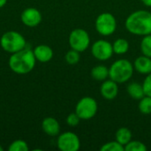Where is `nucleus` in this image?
Returning <instances> with one entry per match:
<instances>
[{"mask_svg":"<svg viewBox=\"0 0 151 151\" xmlns=\"http://www.w3.org/2000/svg\"><path fill=\"white\" fill-rule=\"evenodd\" d=\"M134 71L142 75H148L151 73V58L142 55L135 58L133 63Z\"/></svg>","mask_w":151,"mask_h":151,"instance_id":"ddd939ff","label":"nucleus"},{"mask_svg":"<svg viewBox=\"0 0 151 151\" xmlns=\"http://www.w3.org/2000/svg\"><path fill=\"white\" fill-rule=\"evenodd\" d=\"M2 49L11 54L26 48L27 42L22 35L16 31H7L0 38Z\"/></svg>","mask_w":151,"mask_h":151,"instance_id":"20e7f679","label":"nucleus"},{"mask_svg":"<svg viewBox=\"0 0 151 151\" xmlns=\"http://www.w3.org/2000/svg\"><path fill=\"white\" fill-rule=\"evenodd\" d=\"M138 108L140 112L144 115L151 114V96L145 95L142 99H140Z\"/></svg>","mask_w":151,"mask_h":151,"instance_id":"6ab92c4d","label":"nucleus"},{"mask_svg":"<svg viewBox=\"0 0 151 151\" xmlns=\"http://www.w3.org/2000/svg\"><path fill=\"white\" fill-rule=\"evenodd\" d=\"M98 111L96 100L91 96H84L80 99L75 106V112L81 120H89L93 119Z\"/></svg>","mask_w":151,"mask_h":151,"instance_id":"423d86ee","label":"nucleus"},{"mask_svg":"<svg viewBox=\"0 0 151 151\" xmlns=\"http://www.w3.org/2000/svg\"><path fill=\"white\" fill-rule=\"evenodd\" d=\"M91 77L96 81L103 82L109 79V68L104 65H97L91 69Z\"/></svg>","mask_w":151,"mask_h":151,"instance_id":"dca6fc26","label":"nucleus"},{"mask_svg":"<svg viewBox=\"0 0 151 151\" xmlns=\"http://www.w3.org/2000/svg\"><path fill=\"white\" fill-rule=\"evenodd\" d=\"M42 128L46 134L52 136V137L58 136L60 133V125L58 121L52 117L45 118L42 120Z\"/></svg>","mask_w":151,"mask_h":151,"instance_id":"4468645a","label":"nucleus"},{"mask_svg":"<svg viewBox=\"0 0 151 151\" xmlns=\"http://www.w3.org/2000/svg\"><path fill=\"white\" fill-rule=\"evenodd\" d=\"M35 62L36 59L33 50L24 48L12 54L9 58V67L17 74H26L35 68Z\"/></svg>","mask_w":151,"mask_h":151,"instance_id":"f03ea898","label":"nucleus"},{"mask_svg":"<svg viewBox=\"0 0 151 151\" xmlns=\"http://www.w3.org/2000/svg\"><path fill=\"white\" fill-rule=\"evenodd\" d=\"M127 94L129 95L130 97H132L134 100H138V101L140 99H142L145 96L142 84L138 83V82H135V81L130 82L127 85Z\"/></svg>","mask_w":151,"mask_h":151,"instance_id":"2eb2a0df","label":"nucleus"},{"mask_svg":"<svg viewBox=\"0 0 151 151\" xmlns=\"http://www.w3.org/2000/svg\"><path fill=\"white\" fill-rule=\"evenodd\" d=\"M20 19L25 26L29 27H35L42 22V17L39 10L34 7H29L22 12Z\"/></svg>","mask_w":151,"mask_h":151,"instance_id":"9d476101","label":"nucleus"},{"mask_svg":"<svg viewBox=\"0 0 151 151\" xmlns=\"http://www.w3.org/2000/svg\"><path fill=\"white\" fill-rule=\"evenodd\" d=\"M125 27L134 35L144 36L151 34V12L147 10L133 12L126 19Z\"/></svg>","mask_w":151,"mask_h":151,"instance_id":"f257e3e1","label":"nucleus"},{"mask_svg":"<svg viewBox=\"0 0 151 151\" xmlns=\"http://www.w3.org/2000/svg\"><path fill=\"white\" fill-rule=\"evenodd\" d=\"M117 27V19L111 12H103L99 14L95 20V28L96 32L103 36H110L113 35Z\"/></svg>","mask_w":151,"mask_h":151,"instance_id":"39448f33","label":"nucleus"},{"mask_svg":"<svg viewBox=\"0 0 151 151\" xmlns=\"http://www.w3.org/2000/svg\"><path fill=\"white\" fill-rule=\"evenodd\" d=\"M65 59L66 61L67 64L69 65H76L77 63H79L80 59H81V55L80 52L71 49L70 50H68L65 56Z\"/></svg>","mask_w":151,"mask_h":151,"instance_id":"4be33fe9","label":"nucleus"},{"mask_svg":"<svg viewBox=\"0 0 151 151\" xmlns=\"http://www.w3.org/2000/svg\"><path fill=\"white\" fill-rule=\"evenodd\" d=\"M133 138V134L131 130L128 127H122L120 128H119L116 131L115 134V140L119 142L121 145H123L125 147V145H127L130 141H132Z\"/></svg>","mask_w":151,"mask_h":151,"instance_id":"f3484780","label":"nucleus"},{"mask_svg":"<svg viewBox=\"0 0 151 151\" xmlns=\"http://www.w3.org/2000/svg\"><path fill=\"white\" fill-rule=\"evenodd\" d=\"M142 1V3L145 5V6H147V7H151V0H141Z\"/></svg>","mask_w":151,"mask_h":151,"instance_id":"bb28decb","label":"nucleus"},{"mask_svg":"<svg viewBox=\"0 0 151 151\" xmlns=\"http://www.w3.org/2000/svg\"><path fill=\"white\" fill-rule=\"evenodd\" d=\"M7 3V0H0V8L4 7Z\"/></svg>","mask_w":151,"mask_h":151,"instance_id":"cd10ccee","label":"nucleus"},{"mask_svg":"<svg viewBox=\"0 0 151 151\" xmlns=\"http://www.w3.org/2000/svg\"><path fill=\"white\" fill-rule=\"evenodd\" d=\"M100 94L105 100L115 99L119 94V84L110 78L104 81L100 86Z\"/></svg>","mask_w":151,"mask_h":151,"instance_id":"9b49d317","label":"nucleus"},{"mask_svg":"<svg viewBox=\"0 0 151 151\" xmlns=\"http://www.w3.org/2000/svg\"><path fill=\"white\" fill-rule=\"evenodd\" d=\"M134 65L128 59L122 58L113 62L109 67V78L118 84L126 83L133 77Z\"/></svg>","mask_w":151,"mask_h":151,"instance_id":"7ed1b4c3","label":"nucleus"},{"mask_svg":"<svg viewBox=\"0 0 151 151\" xmlns=\"http://www.w3.org/2000/svg\"><path fill=\"white\" fill-rule=\"evenodd\" d=\"M125 151H147L148 148L141 141H130L127 145H125Z\"/></svg>","mask_w":151,"mask_h":151,"instance_id":"412c9836","label":"nucleus"},{"mask_svg":"<svg viewBox=\"0 0 151 151\" xmlns=\"http://www.w3.org/2000/svg\"><path fill=\"white\" fill-rule=\"evenodd\" d=\"M33 52L36 61H39L41 63H47L50 61L53 58L52 49L46 44L37 45L33 50Z\"/></svg>","mask_w":151,"mask_h":151,"instance_id":"f8f14e48","label":"nucleus"},{"mask_svg":"<svg viewBox=\"0 0 151 151\" xmlns=\"http://www.w3.org/2000/svg\"><path fill=\"white\" fill-rule=\"evenodd\" d=\"M9 151H27L28 150V146L27 143L23 141V140H16L14 142H12L9 148Z\"/></svg>","mask_w":151,"mask_h":151,"instance_id":"b1692460","label":"nucleus"},{"mask_svg":"<svg viewBox=\"0 0 151 151\" xmlns=\"http://www.w3.org/2000/svg\"><path fill=\"white\" fill-rule=\"evenodd\" d=\"M81 118L77 115V113L74 111L73 113H70L67 118H66V124L72 127H77L80 122H81Z\"/></svg>","mask_w":151,"mask_h":151,"instance_id":"393cba45","label":"nucleus"},{"mask_svg":"<svg viewBox=\"0 0 151 151\" xmlns=\"http://www.w3.org/2000/svg\"><path fill=\"white\" fill-rule=\"evenodd\" d=\"M91 54L99 61H106L114 54L112 43L104 39L97 40L91 45Z\"/></svg>","mask_w":151,"mask_h":151,"instance_id":"6e6552de","label":"nucleus"},{"mask_svg":"<svg viewBox=\"0 0 151 151\" xmlns=\"http://www.w3.org/2000/svg\"><path fill=\"white\" fill-rule=\"evenodd\" d=\"M113 52L117 55H124L128 52L130 44L125 38H118L112 43Z\"/></svg>","mask_w":151,"mask_h":151,"instance_id":"a211bd4d","label":"nucleus"},{"mask_svg":"<svg viewBox=\"0 0 151 151\" xmlns=\"http://www.w3.org/2000/svg\"><path fill=\"white\" fill-rule=\"evenodd\" d=\"M101 151H125V148L116 140L104 143L101 148Z\"/></svg>","mask_w":151,"mask_h":151,"instance_id":"5701e85b","label":"nucleus"},{"mask_svg":"<svg viewBox=\"0 0 151 151\" xmlns=\"http://www.w3.org/2000/svg\"><path fill=\"white\" fill-rule=\"evenodd\" d=\"M57 146L61 151H78L81 148V141L76 134L65 132L58 135Z\"/></svg>","mask_w":151,"mask_h":151,"instance_id":"1a4fd4ad","label":"nucleus"},{"mask_svg":"<svg viewBox=\"0 0 151 151\" xmlns=\"http://www.w3.org/2000/svg\"><path fill=\"white\" fill-rule=\"evenodd\" d=\"M140 49L142 55L151 58V34L142 36Z\"/></svg>","mask_w":151,"mask_h":151,"instance_id":"aec40b11","label":"nucleus"},{"mask_svg":"<svg viewBox=\"0 0 151 151\" xmlns=\"http://www.w3.org/2000/svg\"><path fill=\"white\" fill-rule=\"evenodd\" d=\"M69 45L71 49L77 51L83 52L90 45V36L88 33L83 28H75L69 35Z\"/></svg>","mask_w":151,"mask_h":151,"instance_id":"0eeeda50","label":"nucleus"},{"mask_svg":"<svg viewBox=\"0 0 151 151\" xmlns=\"http://www.w3.org/2000/svg\"><path fill=\"white\" fill-rule=\"evenodd\" d=\"M3 150H4V149H3V147L0 145V151H3Z\"/></svg>","mask_w":151,"mask_h":151,"instance_id":"c85d7f7f","label":"nucleus"},{"mask_svg":"<svg viewBox=\"0 0 151 151\" xmlns=\"http://www.w3.org/2000/svg\"><path fill=\"white\" fill-rule=\"evenodd\" d=\"M142 87H143L145 95L151 96V73L150 74L146 75V78L144 79L142 82Z\"/></svg>","mask_w":151,"mask_h":151,"instance_id":"a878e982","label":"nucleus"}]
</instances>
